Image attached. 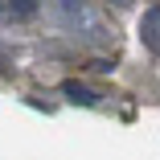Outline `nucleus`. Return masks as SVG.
<instances>
[{
    "instance_id": "f257e3e1",
    "label": "nucleus",
    "mask_w": 160,
    "mask_h": 160,
    "mask_svg": "<svg viewBox=\"0 0 160 160\" xmlns=\"http://www.w3.org/2000/svg\"><path fill=\"white\" fill-rule=\"evenodd\" d=\"M62 90H66V99H74V103H82V107H90V103H94V94H90L86 86H78V82H66Z\"/></svg>"
},
{
    "instance_id": "f03ea898",
    "label": "nucleus",
    "mask_w": 160,
    "mask_h": 160,
    "mask_svg": "<svg viewBox=\"0 0 160 160\" xmlns=\"http://www.w3.org/2000/svg\"><path fill=\"white\" fill-rule=\"evenodd\" d=\"M12 8L17 12H33V0H12Z\"/></svg>"
},
{
    "instance_id": "7ed1b4c3",
    "label": "nucleus",
    "mask_w": 160,
    "mask_h": 160,
    "mask_svg": "<svg viewBox=\"0 0 160 160\" xmlns=\"http://www.w3.org/2000/svg\"><path fill=\"white\" fill-rule=\"evenodd\" d=\"M115 4H127V0H115Z\"/></svg>"
}]
</instances>
